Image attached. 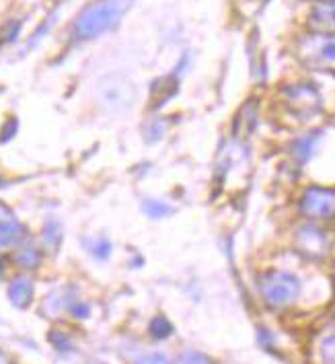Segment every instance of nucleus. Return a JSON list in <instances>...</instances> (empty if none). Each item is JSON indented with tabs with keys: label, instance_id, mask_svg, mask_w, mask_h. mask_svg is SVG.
Wrapping results in <instances>:
<instances>
[{
	"label": "nucleus",
	"instance_id": "f257e3e1",
	"mask_svg": "<svg viewBox=\"0 0 335 364\" xmlns=\"http://www.w3.org/2000/svg\"><path fill=\"white\" fill-rule=\"evenodd\" d=\"M134 0H97L89 4L74 23V35L78 39H93L101 33L114 29L122 15L132 6Z\"/></svg>",
	"mask_w": 335,
	"mask_h": 364
},
{
	"label": "nucleus",
	"instance_id": "f03ea898",
	"mask_svg": "<svg viewBox=\"0 0 335 364\" xmlns=\"http://www.w3.org/2000/svg\"><path fill=\"white\" fill-rule=\"evenodd\" d=\"M301 284L299 280L288 272H272L266 276L261 282V292L268 303L282 306V304L292 303L299 297Z\"/></svg>",
	"mask_w": 335,
	"mask_h": 364
},
{
	"label": "nucleus",
	"instance_id": "7ed1b4c3",
	"mask_svg": "<svg viewBox=\"0 0 335 364\" xmlns=\"http://www.w3.org/2000/svg\"><path fill=\"white\" fill-rule=\"evenodd\" d=\"M301 213L310 220L335 218V189L331 187H308L301 198Z\"/></svg>",
	"mask_w": 335,
	"mask_h": 364
},
{
	"label": "nucleus",
	"instance_id": "20e7f679",
	"mask_svg": "<svg viewBox=\"0 0 335 364\" xmlns=\"http://www.w3.org/2000/svg\"><path fill=\"white\" fill-rule=\"evenodd\" d=\"M101 97L107 105L111 107H122L130 105L134 99V87L122 79V76H109L103 85H101Z\"/></svg>",
	"mask_w": 335,
	"mask_h": 364
},
{
	"label": "nucleus",
	"instance_id": "39448f33",
	"mask_svg": "<svg viewBox=\"0 0 335 364\" xmlns=\"http://www.w3.org/2000/svg\"><path fill=\"white\" fill-rule=\"evenodd\" d=\"M296 239H299L301 251H305V253L313 255V257L323 255V253L327 251V247H329V245H327V235H325V231L319 229V227H315V224H306L303 229H299Z\"/></svg>",
	"mask_w": 335,
	"mask_h": 364
},
{
	"label": "nucleus",
	"instance_id": "423d86ee",
	"mask_svg": "<svg viewBox=\"0 0 335 364\" xmlns=\"http://www.w3.org/2000/svg\"><path fill=\"white\" fill-rule=\"evenodd\" d=\"M21 235H23L21 222L13 216L11 210L0 206V247H8L17 243L21 239Z\"/></svg>",
	"mask_w": 335,
	"mask_h": 364
},
{
	"label": "nucleus",
	"instance_id": "0eeeda50",
	"mask_svg": "<svg viewBox=\"0 0 335 364\" xmlns=\"http://www.w3.org/2000/svg\"><path fill=\"white\" fill-rule=\"evenodd\" d=\"M310 58L317 64H335V35L334 33H319L313 37V52Z\"/></svg>",
	"mask_w": 335,
	"mask_h": 364
},
{
	"label": "nucleus",
	"instance_id": "6e6552de",
	"mask_svg": "<svg viewBox=\"0 0 335 364\" xmlns=\"http://www.w3.org/2000/svg\"><path fill=\"white\" fill-rule=\"evenodd\" d=\"M310 25L319 33H331L335 29V4L334 2H321L310 13Z\"/></svg>",
	"mask_w": 335,
	"mask_h": 364
},
{
	"label": "nucleus",
	"instance_id": "1a4fd4ad",
	"mask_svg": "<svg viewBox=\"0 0 335 364\" xmlns=\"http://www.w3.org/2000/svg\"><path fill=\"white\" fill-rule=\"evenodd\" d=\"M8 297L17 306H27L31 303V297H33V286H31L29 280L17 278L8 288Z\"/></svg>",
	"mask_w": 335,
	"mask_h": 364
},
{
	"label": "nucleus",
	"instance_id": "9d476101",
	"mask_svg": "<svg viewBox=\"0 0 335 364\" xmlns=\"http://www.w3.org/2000/svg\"><path fill=\"white\" fill-rule=\"evenodd\" d=\"M19 259H21V264H25L27 268H35L39 255H37V251H33V249H25V251H21Z\"/></svg>",
	"mask_w": 335,
	"mask_h": 364
},
{
	"label": "nucleus",
	"instance_id": "9b49d317",
	"mask_svg": "<svg viewBox=\"0 0 335 364\" xmlns=\"http://www.w3.org/2000/svg\"><path fill=\"white\" fill-rule=\"evenodd\" d=\"M154 208H156V206H154ZM146 210H149V214H151V216H154V213H151V206H146ZM156 213H158V214H160V213H169V208H167V206H160V204H158Z\"/></svg>",
	"mask_w": 335,
	"mask_h": 364
},
{
	"label": "nucleus",
	"instance_id": "f8f14e48",
	"mask_svg": "<svg viewBox=\"0 0 335 364\" xmlns=\"http://www.w3.org/2000/svg\"><path fill=\"white\" fill-rule=\"evenodd\" d=\"M0 364H6V360H4V356L0 354Z\"/></svg>",
	"mask_w": 335,
	"mask_h": 364
},
{
	"label": "nucleus",
	"instance_id": "ddd939ff",
	"mask_svg": "<svg viewBox=\"0 0 335 364\" xmlns=\"http://www.w3.org/2000/svg\"><path fill=\"white\" fill-rule=\"evenodd\" d=\"M321 2H335V0H321Z\"/></svg>",
	"mask_w": 335,
	"mask_h": 364
}]
</instances>
